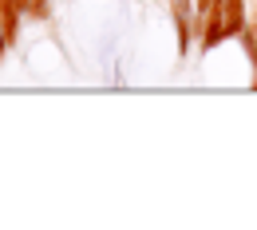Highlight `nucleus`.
Wrapping results in <instances>:
<instances>
[{"label": "nucleus", "mask_w": 257, "mask_h": 230, "mask_svg": "<svg viewBox=\"0 0 257 230\" xmlns=\"http://www.w3.org/2000/svg\"><path fill=\"white\" fill-rule=\"evenodd\" d=\"M222 16H225V36L245 32V0H222Z\"/></svg>", "instance_id": "1"}, {"label": "nucleus", "mask_w": 257, "mask_h": 230, "mask_svg": "<svg viewBox=\"0 0 257 230\" xmlns=\"http://www.w3.org/2000/svg\"><path fill=\"white\" fill-rule=\"evenodd\" d=\"M48 12H52V8H48V0H32V4H28V16H36V20H44Z\"/></svg>", "instance_id": "2"}]
</instances>
